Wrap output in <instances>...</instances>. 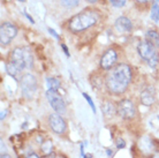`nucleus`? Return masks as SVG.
Here are the masks:
<instances>
[{
	"label": "nucleus",
	"instance_id": "obj_16",
	"mask_svg": "<svg viewBox=\"0 0 159 158\" xmlns=\"http://www.w3.org/2000/svg\"><path fill=\"white\" fill-rule=\"evenodd\" d=\"M46 82H48V89L58 90V88H60V81L58 79H56V77H48V79H46Z\"/></svg>",
	"mask_w": 159,
	"mask_h": 158
},
{
	"label": "nucleus",
	"instance_id": "obj_33",
	"mask_svg": "<svg viewBox=\"0 0 159 158\" xmlns=\"http://www.w3.org/2000/svg\"><path fill=\"white\" fill-rule=\"evenodd\" d=\"M158 119H159V115H158Z\"/></svg>",
	"mask_w": 159,
	"mask_h": 158
},
{
	"label": "nucleus",
	"instance_id": "obj_11",
	"mask_svg": "<svg viewBox=\"0 0 159 158\" xmlns=\"http://www.w3.org/2000/svg\"><path fill=\"white\" fill-rule=\"evenodd\" d=\"M156 100V92L155 89L150 86L143 88V90L141 91V102L142 104L147 105V106H150L155 103Z\"/></svg>",
	"mask_w": 159,
	"mask_h": 158
},
{
	"label": "nucleus",
	"instance_id": "obj_28",
	"mask_svg": "<svg viewBox=\"0 0 159 158\" xmlns=\"http://www.w3.org/2000/svg\"><path fill=\"white\" fill-rule=\"evenodd\" d=\"M5 114H6V112H5V111H2V112H1V120H2V119H4Z\"/></svg>",
	"mask_w": 159,
	"mask_h": 158
},
{
	"label": "nucleus",
	"instance_id": "obj_23",
	"mask_svg": "<svg viewBox=\"0 0 159 158\" xmlns=\"http://www.w3.org/2000/svg\"><path fill=\"white\" fill-rule=\"evenodd\" d=\"M61 46H62V49H64V51H65V53H66V55H67L68 58H69V57H70V55H69V52H68L67 48H66V45H65V44H62V45H61Z\"/></svg>",
	"mask_w": 159,
	"mask_h": 158
},
{
	"label": "nucleus",
	"instance_id": "obj_3",
	"mask_svg": "<svg viewBox=\"0 0 159 158\" xmlns=\"http://www.w3.org/2000/svg\"><path fill=\"white\" fill-rule=\"evenodd\" d=\"M11 63H13L21 72L32 67V55L28 48H16L11 53Z\"/></svg>",
	"mask_w": 159,
	"mask_h": 158
},
{
	"label": "nucleus",
	"instance_id": "obj_17",
	"mask_svg": "<svg viewBox=\"0 0 159 158\" xmlns=\"http://www.w3.org/2000/svg\"><path fill=\"white\" fill-rule=\"evenodd\" d=\"M151 19L155 22H158L159 21V7L157 4H153L151 9Z\"/></svg>",
	"mask_w": 159,
	"mask_h": 158
},
{
	"label": "nucleus",
	"instance_id": "obj_19",
	"mask_svg": "<svg viewBox=\"0 0 159 158\" xmlns=\"http://www.w3.org/2000/svg\"><path fill=\"white\" fill-rule=\"evenodd\" d=\"M83 97L85 99L88 100V103H89V105L91 106V109H92V111H93V113H96V107H95V104H93V102H92V99L90 98V96L89 95H87L85 92H83Z\"/></svg>",
	"mask_w": 159,
	"mask_h": 158
},
{
	"label": "nucleus",
	"instance_id": "obj_14",
	"mask_svg": "<svg viewBox=\"0 0 159 158\" xmlns=\"http://www.w3.org/2000/svg\"><path fill=\"white\" fill-rule=\"evenodd\" d=\"M102 109H103L104 115H106V117H112V115L116 113V107H114L113 104L110 103V102H105L103 104Z\"/></svg>",
	"mask_w": 159,
	"mask_h": 158
},
{
	"label": "nucleus",
	"instance_id": "obj_32",
	"mask_svg": "<svg viewBox=\"0 0 159 158\" xmlns=\"http://www.w3.org/2000/svg\"><path fill=\"white\" fill-rule=\"evenodd\" d=\"M19 1H25V0H19Z\"/></svg>",
	"mask_w": 159,
	"mask_h": 158
},
{
	"label": "nucleus",
	"instance_id": "obj_6",
	"mask_svg": "<svg viewBox=\"0 0 159 158\" xmlns=\"http://www.w3.org/2000/svg\"><path fill=\"white\" fill-rule=\"evenodd\" d=\"M21 88H22V92L25 97H32V95L36 92L37 90V81L35 76L31 74H25L21 80Z\"/></svg>",
	"mask_w": 159,
	"mask_h": 158
},
{
	"label": "nucleus",
	"instance_id": "obj_15",
	"mask_svg": "<svg viewBox=\"0 0 159 158\" xmlns=\"http://www.w3.org/2000/svg\"><path fill=\"white\" fill-rule=\"evenodd\" d=\"M147 40H149L151 44H153L155 46L159 45V34L155 30H150L147 32Z\"/></svg>",
	"mask_w": 159,
	"mask_h": 158
},
{
	"label": "nucleus",
	"instance_id": "obj_22",
	"mask_svg": "<svg viewBox=\"0 0 159 158\" xmlns=\"http://www.w3.org/2000/svg\"><path fill=\"white\" fill-rule=\"evenodd\" d=\"M48 32H50V34H51V35H53V36H54V37H56V38H59V35H58V34H57V32L54 31V30H53V29H52V28H48Z\"/></svg>",
	"mask_w": 159,
	"mask_h": 158
},
{
	"label": "nucleus",
	"instance_id": "obj_8",
	"mask_svg": "<svg viewBox=\"0 0 159 158\" xmlns=\"http://www.w3.org/2000/svg\"><path fill=\"white\" fill-rule=\"evenodd\" d=\"M116 112L121 118L130 119L135 115V105L129 99H122L118 104Z\"/></svg>",
	"mask_w": 159,
	"mask_h": 158
},
{
	"label": "nucleus",
	"instance_id": "obj_2",
	"mask_svg": "<svg viewBox=\"0 0 159 158\" xmlns=\"http://www.w3.org/2000/svg\"><path fill=\"white\" fill-rule=\"evenodd\" d=\"M98 20V14L93 11H85L75 15L69 22V29L74 32H80L91 27Z\"/></svg>",
	"mask_w": 159,
	"mask_h": 158
},
{
	"label": "nucleus",
	"instance_id": "obj_9",
	"mask_svg": "<svg viewBox=\"0 0 159 158\" xmlns=\"http://www.w3.org/2000/svg\"><path fill=\"white\" fill-rule=\"evenodd\" d=\"M48 123H50L52 131L57 133V134H62L66 131V123H65L64 119L59 115V113H54V114L50 115Z\"/></svg>",
	"mask_w": 159,
	"mask_h": 158
},
{
	"label": "nucleus",
	"instance_id": "obj_18",
	"mask_svg": "<svg viewBox=\"0 0 159 158\" xmlns=\"http://www.w3.org/2000/svg\"><path fill=\"white\" fill-rule=\"evenodd\" d=\"M60 2L64 5L65 7L73 8V7H76L79 5L80 0H60Z\"/></svg>",
	"mask_w": 159,
	"mask_h": 158
},
{
	"label": "nucleus",
	"instance_id": "obj_4",
	"mask_svg": "<svg viewBox=\"0 0 159 158\" xmlns=\"http://www.w3.org/2000/svg\"><path fill=\"white\" fill-rule=\"evenodd\" d=\"M155 48H156L155 45L150 43L149 40H142V42H139V46H137V50H139L141 58L147 60L150 67H156V65L159 61L158 53H157Z\"/></svg>",
	"mask_w": 159,
	"mask_h": 158
},
{
	"label": "nucleus",
	"instance_id": "obj_20",
	"mask_svg": "<svg viewBox=\"0 0 159 158\" xmlns=\"http://www.w3.org/2000/svg\"><path fill=\"white\" fill-rule=\"evenodd\" d=\"M111 4L116 7H122L126 4V0H111Z\"/></svg>",
	"mask_w": 159,
	"mask_h": 158
},
{
	"label": "nucleus",
	"instance_id": "obj_31",
	"mask_svg": "<svg viewBox=\"0 0 159 158\" xmlns=\"http://www.w3.org/2000/svg\"><path fill=\"white\" fill-rule=\"evenodd\" d=\"M87 1H89V2H96L97 0H87Z\"/></svg>",
	"mask_w": 159,
	"mask_h": 158
},
{
	"label": "nucleus",
	"instance_id": "obj_30",
	"mask_svg": "<svg viewBox=\"0 0 159 158\" xmlns=\"http://www.w3.org/2000/svg\"><path fill=\"white\" fill-rule=\"evenodd\" d=\"M139 2H147V1H149V0H137Z\"/></svg>",
	"mask_w": 159,
	"mask_h": 158
},
{
	"label": "nucleus",
	"instance_id": "obj_13",
	"mask_svg": "<svg viewBox=\"0 0 159 158\" xmlns=\"http://www.w3.org/2000/svg\"><path fill=\"white\" fill-rule=\"evenodd\" d=\"M6 69H7L8 74H9L11 76H13V77H15L16 80H19L21 77V75H20L21 71L17 67H16L14 63H11V61L7 63V66H6Z\"/></svg>",
	"mask_w": 159,
	"mask_h": 158
},
{
	"label": "nucleus",
	"instance_id": "obj_7",
	"mask_svg": "<svg viewBox=\"0 0 159 158\" xmlns=\"http://www.w3.org/2000/svg\"><path fill=\"white\" fill-rule=\"evenodd\" d=\"M17 34V29L9 22H5L0 27V43L1 45H7Z\"/></svg>",
	"mask_w": 159,
	"mask_h": 158
},
{
	"label": "nucleus",
	"instance_id": "obj_1",
	"mask_svg": "<svg viewBox=\"0 0 159 158\" xmlns=\"http://www.w3.org/2000/svg\"><path fill=\"white\" fill-rule=\"evenodd\" d=\"M131 80L130 67L126 63H119L112 68L106 77V86L112 94H122L128 88Z\"/></svg>",
	"mask_w": 159,
	"mask_h": 158
},
{
	"label": "nucleus",
	"instance_id": "obj_24",
	"mask_svg": "<svg viewBox=\"0 0 159 158\" xmlns=\"http://www.w3.org/2000/svg\"><path fill=\"white\" fill-rule=\"evenodd\" d=\"M25 158H39V157H38L36 154H30V155H28Z\"/></svg>",
	"mask_w": 159,
	"mask_h": 158
},
{
	"label": "nucleus",
	"instance_id": "obj_12",
	"mask_svg": "<svg viewBox=\"0 0 159 158\" xmlns=\"http://www.w3.org/2000/svg\"><path fill=\"white\" fill-rule=\"evenodd\" d=\"M116 27L120 32H128L131 30L133 24H131L129 19L125 17V16H121V17H119V19L116 21Z\"/></svg>",
	"mask_w": 159,
	"mask_h": 158
},
{
	"label": "nucleus",
	"instance_id": "obj_10",
	"mask_svg": "<svg viewBox=\"0 0 159 158\" xmlns=\"http://www.w3.org/2000/svg\"><path fill=\"white\" fill-rule=\"evenodd\" d=\"M116 58H118V55H116V52L114 50H107V51L104 53V55L102 57V60H100V66L102 68L104 69H110L114 66V63L116 61Z\"/></svg>",
	"mask_w": 159,
	"mask_h": 158
},
{
	"label": "nucleus",
	"instance_id": "obj_27",
	"mask_svg": "<svg viewBox=\"0 0 159 158\" xmlns=\"http://www.w3.org/2000/svg\"><path fill=\"white\" fill-rule=\"evenodd\" d=\"M4 150H5V146L4 143H2V141H1V151H2V154H4Z\"/></svg>",
	"mask_w": 159,
	"mask_h": 158
},
{
	"label": "nucleus",
	"instance_id": "obj_26",
	"mask_svg": "<svg viewBox=\"0 0 159 158\" xmlns=\"http://www.w3.org/2000/svg\"><path fill=\"white\" fill-rule=\"evenodd\" d=\"M1 158H12V157H11L9 155H4V154H2V155H1Z\"/></svg>",
	"mask_w": 159,
	"mask_h": 158
},
{
	"label": "nucleus",
	"instance_id": "obj_34",
	"mask_svg": "<svg viewBox=\"0 0 159 158\" xmlns=\"http://www.w3.org/2000/svg\"><path fill=\"white\" fill-rule=\"evenodd\" d=\"M157 1H159V0H157Z\"/></svg>",
	"mask_w": 159,
	"mask_h": 158
},
{
	"label": "nucleus",
	"instance_id": "obj_5",
	"mask_svg": "<svg viewBox=\"0 0 159 158\" xmlns=\"http://www.w3.org/2000/svg\"><path fill=\"white\" fill-rule=\"evenodd\" d=\"M46 97H48L51 106L54 109V111H57V113L64 114L66 112V104H65L62 97L58 94V91L54 89H48L46 91Z\"/></svg>",
	"mask_w": 159,
	"mask_h": 158
},
{
	"label": "nucleus",
	"instance_id": "obj_29",
	"mask_svg": "<svg viewBox=\"0 0 159 158\" xmlns=\"http://www.w3.org/2000/svg\"><path fill=\"white\" fill-rule=\"evenodd\" d=\"M152 158H159V152H157V154H156Z\"/></svg>",
	"mask_w": 159,
	"mask_h": 158
},
{
	"label": "nucleus",
	"instance_id": "obj_25",
	"mask_svg": "<svg viewBox=\"0 0 159 158\" xmlns=\"http://www.w3.org/2000/svg\"><path fill=\"white\" fill-rule=\"evenodd\" d=\"M25 16H27V17H28L29 19V21H30V22H31V23H34V20H32V17L30 15H29L28 13H25Z\"/></svg>",
	"mask_w": 159,
	"mask_h": 158
},
{
	"label": "nucleus",
	"instance_id": "obj_21",
	"mask_svg": "<svg viewBox=\"0 0 159 158\" xmlns=\"http://www.w3.org/2000/svg\"><path fill=\"white\" fill-rule=\"evenodd\" d=\"M116 146H118L119 149H122L123 146H125V141H122L121 138H119V140H118V142H116Z\"/></svg>",
	"mask_w": 159,
	"mask_h": 158
}]
</instances>
